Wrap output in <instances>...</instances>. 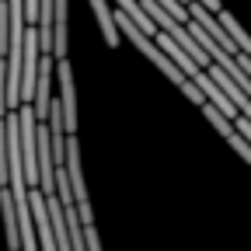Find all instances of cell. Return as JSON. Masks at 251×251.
Returning <instances> with one entry per match:
<instances>
[{
  "instance_id": "1",
  "label": "cell",
  "mask_w": 251,
  "mask_h": 251,
  "mask_svg": "<svg viewBox=\"0 0 251 251\" xmlns=\"http://www.w3.org/2000/svg\"><path fill=\"white\" fill-rule=\"evenodd\" d=\"M11 196H14V216H18V241H21V251H39L35 220H31V206H28V188H25V185H11Z\"/></svg>"
},
{
  "instance_id": "2",
  "label": "cell",
  "mask_w": 251,
  "mask_h": 251,
  "mask_svg": "<svg viewBox=\"0 0 251 251\" xmlns=\"http://www.w3.org/2000/svg\"><path fill=\"white\" fill-rule=\"evenodd\" d=\"M59 108H63V129H67V136H74V129H77V87H74L70 59H59Z\"/></svg>"
},
{
  "instance_id": "3",
  "label": "cell",
  "mask_w": 251,
  "mask_h": 251,
  "mask_svg": "<svg viewBox=\"0 0 251 251\" xmlns=\"http://www.w3.org/2000/svg\"><path fill=\"white\" fill-rule=\"evenodd\" d=\"M49 105H52V56H42L39 80H35V98H31V108H35L39 122L49 119Z\"/></svg>"
},
{
  "instance_id": "4",
  "label": "cell",
  "mask_w": 251,
  "mask_h": 251,
  "mask_svg": "<svg viewBox=\"0 0 251 251\" xmlns=\"http://www.w3.org/2000/svg\"><path fill=\"white\" fill-rule=\"evenodd\" d=\"M4 133H7V178H11V185H25V175H21V133H18V115H4Z\"/></svg>"
},
{
  "instance_id": "5",
  "label": "cell",
  "mask_w": 251,
  "mask_h": 251,
  "mask_svg": "<svg viewBox=\"0 0 251 251\" xmlns=\"http://www.w3.org/2000/svg\"><path fill=\"white\" fill-rule=\"evenodd\" d=\"M91 4V11H94V21H98V28H101V39L115 49L119 46V28H115V14H112V7H108V0H87Z\"/></svg>"
},
{
  "instance_id": "6",
  "label": "cell",
  "mask_w": 251,
  "mask_h": 251,
  "mask_svg": "<svg viewBox=\"0 0 251 251\" xmlns=\"http://www.w3.org/2000/svg\"><path fill=\"white\" fill-rule=\"evenodd\" d=\"M0 213H4L7 251H21V241H18V216H14V196H11V188H0Z\"/></svg>"
},
{
  "instance_id": "7",
  "label": "cell",
  "mask_w": 251,
  "mask_h": 251,
  "mask_svg": "<svg viewBox=\"0 0 251 251\" xmlns=\"http://www.w3.org/2000/svg\"><path fill=\"white\" fill-rule=\"evenodd\" d=\"M115 4H119V11H122L126 18H129V21H133V25L143 31V35H150V39L157 35V25L147 18V11H143V4H140V0H115Z\"/></svg>"
},
{
  "instance_id": "8",
  "label": "cell",
  "mask_w": 251,
  "mask_h": 251,
  "mask_svg": "<svg viewBox=\"0 0 251 251\" xmlns=\"http://www.w3.org/2000/svg\"><path fill=\"white\" fill-rule=\"evenodd\" d=\"M11 46V11H7V0H0V59L7 56Z\"/></svg>"
},
{
  "instance_id": "9",
  "label": "cell",
  "mask_w": 251,
  "mask_h": 251,
  "mask_svg": "<svg viewBox=\"0 0 251 251\" xmlns=\"http://www.w3.org/2000/svg\"><path fill=\"white\" fill-rule=\"evenodd\" d=\"M0 188H11V178H7V133H4V119H0Z\"/></svg>"
},
{
  "instance_id": "10",
  "label": "cell",
  "mask_w": 251,
  "mask_h": 251,
  "mask_svg": "<svg viewBox=\"0 0 251 251\" xmlns=\"http://www.w3.org/2000/svg\"><path fill=\"white\" fill-rule=\"evenodd\" d=\"M7 115V63L0 59V119Z\"/></svg>"
},
{
  "instance_id": "11",
  "label": "cell",
  "mask_w": 251,
  "mask_h": 251,
  "mask_svg": "<svg viewBox=\"0 0 251 251\" xmlns=\"http://www.w3.org/2000/svg\"><path fill=\"white\" fill-rule=\"evenodd\" d=\"M181 94H185V98L192 101V105H199V108L206 105V98H202V91H199V87H196L192 80H185V84H181Z\"/></svg>"
},
{
  "instance_id": "12",
  "label": "cell",
  "mask_w": 251,
  "mask_h": 251,
  "mask_svg": "<svg viewBox=\"0 0 251 251\" xmlns=\"http://www.w3.org/2000/svg\"><path fill=\"white\" fill-rule=\"evenodd\" d=\"M84 244H87V251H101V237H98V227H84Z\"/></svg>"
}]
</instances>
